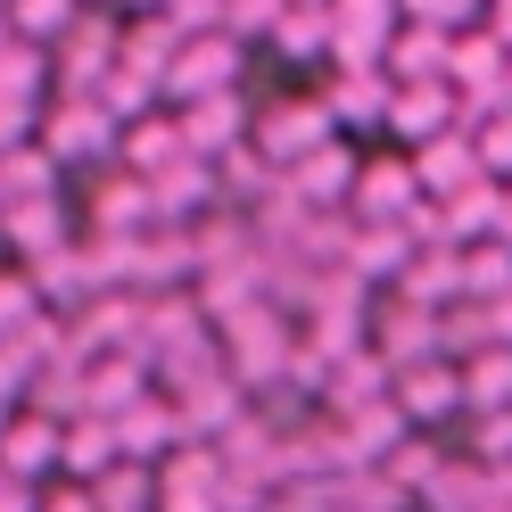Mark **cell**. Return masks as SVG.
<instances>
[{
  "instance_id": "obj_1",
  "label": "cell",
  "mask_w": 512,
  "mask_h": 512,
  "mask_svg": "<svg viewBox=\"0 0 512 512\" xmlns=\"http://www.w3.org/2000/svg\"><path fill=\"white\" fill-rule=\"evenodd\" d=\"M215 347H223V372H232L248 397H265V389H281V380H290L298 331L281 323V306L265 298V306H248L240 323H223V331H215Z\"/></svg>"
},
{
  "instance_id": "obj_2",
  "label": "cell",
  "mask_w": 512,
  "mask_h": 512,
  "mask_svg": "<svg viewBox=\"0 0 512 512\" xmlns=\"http://www.w3.org/2000/svg\"><path fill=\"white\" fill-rule=\"evenodd\" d=\"M116 42H124V17L116 9H83L67 34L50 42V100H91V91L116 75Z\"/></svg>"
},
{
  "instance_id": "obj_3",
  "label": "cell",
  "mask_w": 512,
  "mask_h": 512,
  "mask_svg": "<svg viewBox=\"0 0 512 512\" xmlns=\"http://www.w3.org/2000/svg\"><path fill=\"white\" fill-rule=\"evenodd\" d=\"M34 141L50 149V166H116L124 124H116L100 100H50V108L34 116Z\"/></svg>"
},
{
  "instance_id": "obj_4",
  "label": "cell",
  "mask_w": 512,
  "mask_h": 512,
  "mask_svg": "<svg viewBox=\"0 0 512 512\" xmlns=\"http://www.w3.org/2000/svg\"><path fill=\"white\" fill-rule=\"evenodd\" d=\"M323 141H339V124H331L323 100H273V108H256V124H248V149L265 157L273 174H290L298 157H314Z\"/></svg>"
},
{
  "instance_id": "obj_5",
  "label": "cell",
  "mask_w": 512,
  "mask_h": 512,
  "mask_svg": "<svg viewBox=\"0 0 512 512\" xmlns=\"http://www.w3.org/2000/svg\"><path fill=\"white\" fill-rule=\"evenodd\" d=\"M240 67H248V42H232V34H190L182 58L166 67V100L190 108V100H215V91H240Z\"/></svg>"
},
{
  "instance_id": "obj_6",
  "label": "cell",
  "mask_w": 512,
  "mask_h": 512,
  "mask_svg": "<svg viewBox=\"0 0 512 512\" xmlns=\"http://www.w3.org/2000/svg\"><path fill=\"white\" fill-rule=\"evenodd\" d=\"M397 25H405V9L397 0H331V67H380L389 58V42H397Z\"/></svg>"
},
{
  "instance_id": "obj_7",
  "label": "cell",
  "mask_w": 512,
  "mask_h": 512,
  "mask_svg": "<svg viewBox=\"0 0 512 512\" xmlns=\"http://www.w3.org/2000/svg\"><path fill=\"white\" fill-rule=\"evenodd\" d=\"M389 397H397V413H405L413 430H438L446 413H463V372H455V356L397 364V372H389Z\"/></svg>"
},
{
  "instance_id": "obj_8",
  "label": "cell",
  "mask_w": 512,
  "mask_h": 512,
  "mask_svg": "<svg viewBox=\"0 0 512 512\" xmlns=\"http://www.w3.org/2000/svg\"><path fill=\"white\" fill-rule=\"evenodd\" d=\"M389 133H397L405 149H422V141H438V133H463V91L446 83V75H430V83H397Z\"/></svg>"
},
{
  "instance_id": "obj_9",
  "label": "cell",
  "mask_w": 512,
  "mask_h": 512,
  "mask_svg": "<svg viewBox=\"0 0 512 512\" xmlns=\"http://www.w3.org/2000/svg\"><path fill=\"white\" fill-rule=\"evenodd\" d=\"M157 512H223V455L215 446H174L157 463Z\"/></svg>"
},
{
  "instance_id": "obj_10",
  "label": "cell",
  "mask_w": 512,
  "mask_h": 512,
  "mask_svg": "<svg viewBox=\"0 0 512 512\" xmlns=\"http://www.w3.org/2000/svg\"><path fill=\"white\" fill-rule=\"evenodd\" d=\"M58 438H67V422L42 405H17L9 413V430H0V471L25 479V488H42V479L58 471Z\"/></svg>"
},
{
  "instance_id": "obj_11",
  "label": "cell",
  "mask_w": 512,
  "mask_h": 512,
  "mask_svg": "<svg viewBox=\"0 0 512 512\" xmlns=\"http://www.w3.org/2000/svg\"><path fill=\"white\" fill-rule=\"evenodd\" d=\"M174 124H182V141H190V157H232L240 141H248V124H256V108H248V91H215V100H190V108H174Z\"/></svg>"
},
{
  "instance_id": "obj_12",
  "label": "cell",
  "mask_w": 512,
  "mask_h": 512,
  "mask_svg": "<svg viewBox=\"0 0 512 512\" xmlns=\"http://www.w3.org/2000/svg\"><path fill=\"white\" fill-rule=\"evenodd\" d=\"M405 157H413V182H422V199H438V207L488 182V166H479V141H471V133H438V141L405 149Z\"/></svg>"
},
{
  "instance_id": "obj_13",
  "label": "cell",
  "mask_w": 512,
  "mask_h": 512,
  "mask_svg": "<svg viewBox=\"0 0 512 512\" xmlns=\"http://www.w3.org/2000/svg\"><path fill=\"white\" fill-rule=\"evenodd\" d=\"M413 207H422L413 157H364V166H356V199H347V215H356V223H405Z\"/></svg>"
},
{
  "instance_id": "obj_14",
  "label": "cell",
  "mask_w": 512,
  "mask_h": 512,
  "mask_svg": "<svg viewBox=\"0 0 512 512\" xmlns=\"http://www.w3.org/2000/svg\"><path fill=\"white\" fill-rule=\"evenodd\" d=\"M356 166H364V157L347 149V141H323L314 157H298V166L281 174V190H290L298 207H314V215H331V207H347V199H356Z\"/></svg>"
},
{
  "instance_id": "obj_15",
  "label": "cell",
  "mask_w": 512,
  "mask_h": 512,
  "mask_svg": "<svg viewBox=\"0 0 512 512\" xmlns=\"http://www.w3.org/2000/svg\"><path fill=\"white\" fill-rule=\"evenodd\" d=\"M108 430H116V455H124V463H149V471L166 463L174 446H190V438H182V413H174V397H157V389H149L141 405H124Z\"/></svg>"
},
{
  "instance_id": "obj_16",
  "label": "cell",
  "mask_w": 512,
  "mask_h": 512,
  "mask_svg": "<svg viewBox=\"0 0 512 512\" xmlns=\"http://www.w3.org/2000/svg\"><path fill=\"white\" fill-rule=\"evenodd\" d=\"M50 108V50L34 42H0V116L17 124V133H34V116Z\"/></svg>"
},
{
  "instance_id": "obj_17",
  "label": "cell",
  "mask_w": 512,
  "mask_h": 512,
  "mask_svg": "<svg viewBox=\"0 0 512 512\" xmlns=\"http://www.w3.org/2000/svg\"><path fill=\"white\" fill-rule=\"evenodd\" d=\"M389 100H397V83H389V67H356V75H331V91H323V108H331V124L339 133H389Z\"/></svg>"
},
{
  "instance_id": "obj_18",
  "label": "cell",
  "mask_w": 512,
  "mask_h": 512,
  "mask_svg": "<svg viewBox=\"0 0 512 512\" xmlns=\"http://www.w3.org/2000/svg\"><path fill=\"white\" fill-rule=\"evenodd\" d=\"M67 199H25V207H0V256L17 265H42L50 248H67Z\"/></svg>"
},
{
  "instance_id": "obj_19",
  "label": "cell",
  "mask_w": 512,
  "mask_h": 512,
  "mask_svg": "<svg viewBox=\"0 0 512 512\" xmlns=\"http://www.w3.org/2000/svg\"><path fill=\"white\" fill-rule=\"evenodd\" d=\"M190 157V141H182V124H174V108H157V116H141V124H124V141H116V166L124 174H166V166H182Z\"/></svg>"
},
{
  "instance_id": "obj_20",
  "label": "cell",
  "mask_w": 512,
  "mask_h": 512,
  "mask_svg": "<svg viewBox=\"0 0 512 512\" xmlns=\"http://www.w3.org/2000/svg\"><path fill=\"white\" fill-rule=\"evenodd\" d=\"M149 199H157V223H199L223 190H215V166H207V157H182V166L149 174Z\"/></svg>"
},
{
  "instance_id": "obj_21",
  "label": "cell",
  "mask_w": 512,
  "mask_h": 512,
  "mask_svg": "<svg viewBox=\"0 0 512 512\" xmlns=\"http://www.w3.org/2000/svg\"><path fill=\"white\" fill-rule=\"evenodd\" d=\"M413 265V240H405V223H356V232H347V273L364 281H397Z\"/></svg>"
},
{
  "instance_id": "obj_22",
  "label": "cell",
  "mask_w": 512,
  "mask_h": 512,
  "mask_svg": "<svg viewBox=\"0 0 512 512\" xmlns=\"http://www.w3.org/2000/svg\"><path fill=\"white\" fill-rule=\"evenodd\" d=\"M446 58H455V34H438V25H397V42H389V83H430V75H446Z\"/></svg>"
},
{
  "instance_id": "obj_23",
  "label": "cell",
  "mask_w": 512,
  "mask_h": 512,
  "mask_svg": "<svg viewBox=\"0 0 512 512\" xmlns=\"http://www.w3.org/2000/svg\"><path fill=\"white\" fill-rule=\"evenodd\" d=\"M116 463H124V455H116V430L100 422V413H75L67 438H58V479H83V488H91V479L116 471Z\"/></svg>"
},
{
  "instance_id": "obj_24",
  "label": "cell",
  "mask_w": 512,
  "mask_h": 512,
  "mask_svg": "<svg viewBox=\"0 0 512 512\" xmlns=\"http://www.w3.org/2000/svg\"><path fill=\"white\" fill-rule=\"evenodd\" d=\"M455 372H463V413H512V347H479Z\"/></svg>"
},
{
  "instance_id": "obj_25",
  "label": "cell",
  "mask_w": 512,
  "mask_h": 512,
  "mask_svg": "<svg viewBox=\"0 0 512 512\" xmlns=\"http://www.w3.org/2000/svg\"><path fill=\"white\" fill-rule=\"evenodd\" d=\"M25 199H58V166L42 141H17L0 157V207H25Z\"/></svg>"
},
{
  "instance_id": "obj_26",
  "label": "cell",
  "mask_w": 512,
  "mask_h": 512,
  "mask_svg": "<svg viewBox=\"0 0 512 512\" xmlns=\"http://www.w3.org/2000/svg\"><path fill=\"white\" fill-rule=\"evenodd\" d=\"M83 9H91V0H9V34H17V42H34V50H50Z\"/></svg>"
},
{
  "instance_id": "obj_27",
  "label": "cell",
  "mask_w": 512,
  "mask_h": 512,
  "mask_svg": "<svg viewBox=\"0 0 512 512\" xmlns=\"http://www.w3.org/2000/svg\"><path fill=\"white\" fill-rule=\"evenodd\" d=\"M512 290V240H471L463 248V298H504Z\"/></svg>"
},
{
  "instance_id": "obj_28",
  "label": "cell",
  "mask_w": 512,
  "mask_h": 512,
  "mask_svg": "<svg viewBox=\"0 0 512 512\" xmlns=\"http://www.w3.org/2000/svg\"><path fill=\"white\" fill-rule=\"evenodd\" d=\"M91 496H100V512H157V471L149 463H116L91 479Z\"/></svg>"
},
{
  "instance_id": "obj_29",
  "label": "cell",
  "mask_w": 512,
  "mask_h": 512,
  "mask_svg": "<svg viewBox=\"0 0 512 512\" xmlns=\"http://www.w3.org/2000/svg\"><path fill=\"white\" fill-rule=\"evenodd\" d=\"M273 58H331V9H290L273 25Z\"/></svg>"
},
{
  "instance_id": "obj_30",
  "label": "cell",
  "mask_w": 512,
  "mask_h": 512,
  "mask_svg": "<svg viewBox=\"0 0 512 512\" xmlns=\"http://www.w3.org/2000/svg\"><path fill=\"white\" fill-rule=\"evenodd\" d=\"M34 314H50V306H42L34 281H25V265H0V339H17Z\"/></svg>"
},
{
  "instance_id": "obj_31",
  "label": "cell",
  "mask_w": 512,
  "mask_h": 512,
  "mask_svg": "<svg viewBox=\"0 0 512 512\" xmlns=\"http://www.w3.org/2000/svg\"><path fill=\"white\" fill-rule=\"evenodd\" d=\"M281 17H290V0H223V34H232V42H256V34H273Z\"/></svg>"
},
{
  "instance_id": "obj_32",
  "label": "cell",
  "mask_w": 512,
  "mask_h": 512,
  "mask_svg": "<svg viewBox=\"0 0 512 512\" xmlns=\"http://www.w3.org/2000/svg\"><path fill=\"white\" fill-rule=\"evenodd\" d=\"M471 141H479V166H488V182H512V108L488 116V124H471Z\"/></svg>"
},
{
  "instance_id": "obj_33",
  "label": "cell",
  "mask_w": 512,
  "mask_h": 512,
  "mask_svg": "<svg viewBox=\"0 0 512 512\" xmlns=\"http://www.w3.org/2000/svg\"><path fill=\"white\" fill-rule=\"evenodd\" d=\"M397 9H405L413 25H438V34H471L479 0H397Z\"/></svg>"
},
{
  "instance_id": "obj_34",
  "label": "cell",
  "mask_w": 512,
  "mask_h": 512,
  "mask_svg": "<svg viewBox=\"0 0 512 512\" xmlns=\"http://www.w3.org/2000/svg\"><path fill=\"white\" fill-rule=\"evenodd\" d=\"M166 17L182 34H223V0H166Z\"/></svg>"
},
{
  "instance_id": "obj_35",
  "label": "cell",
  "mask_w": 512,
  "mask_h": 512,
  "mask_svg": "<svg viewBox=\"0 0 512 512\" xmlns=\"http://www.w3.org/2000/svg\"><path fill=\"white\" fill-rule=\"evenodd\" d=\"M42 512H100V496H91L83 479H50V488H42Z\"/></svg>"
},
{
  "instance_id": "obj_36",
  "label": "cell",
  "mask_w": 512,
  "mask_h": 512,
  "mask_svg": "<svg viewBox=\"0 0 512 512\" xmlns=\"http://www.w3.org/2000/svg\"><path fill=\"white\" fill-rule=\"evenodd\" d=\"M108 9H124V17H149V9H166V0H108Z\"/></svg>"
},
{
  "instance_id": "obj_37",
  "label": "cell",
  "mask_w": 512,
  "mask_h": 512,
  "mask_svg": "<svg viewBox=\"0 0 512 512\" xmlns=\"http://www.w3.org/2000/svg\"><path fill=\"white\" fill-rule=\"evenodd\" d=\"M17 141H34V133H17V124H9V116H0V157H9Z\"/></svg>"
},
{
  "instance_id": "obj_38",
  "label": "cell",
  "mask_w": 512,
  "mask_h": 512,
  "mask_svg": "<svg viewBox=\"0 0 512 512\" xmlns=\"http://www.w3.org/2000/svg\"><path fill=\"white\" fill-rule=\"evenodd\" d=\"M504 240H512V182H504Z\"/></svg>"
},
{
  "instance_id": "obj_39",
  "label": "cell",
  "mask_w": 512,
  "mask_h": 512,
  "mask_svg": "<svg viewBox=\"0 0 512 512\" xmlns=\"http://www.w3.org/2000/svg\"><path fill=\"white\" fill-rule=\"evenodd\" d=\"M290 9H331V0H290Z\"/></svg>"
},
{
  "instance_id": "obj_40",
  "label": "cell",
  "mask_w": 512,
  "mask_h": 512,
  "mask_svg": "<svg viewBox=\"0 0 512 512\" xmlns=\"http://www.w3.org/2000/svg\"><path fill=\"white\" fill-rule=\"evenodd\" d=\"M9 413H17V405H0V430H9Z\"/></svg>"
}]
</instances>
